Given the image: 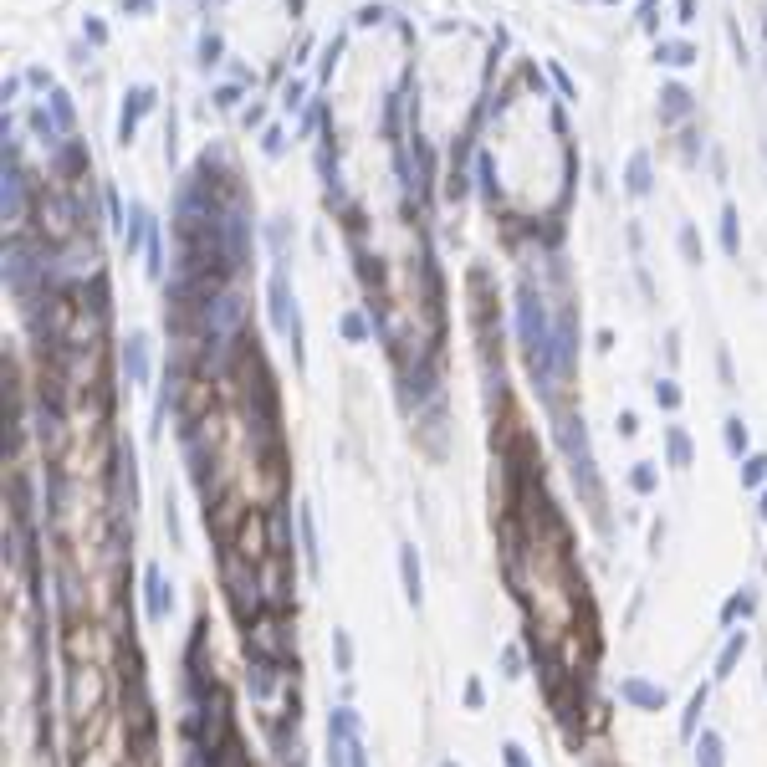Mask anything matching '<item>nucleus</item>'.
Masks as SVG:
<instances>
[{
	"mask_svg": "<svg viewBox=\"0 0 767 767\" xmlns=\"http://www.w3.org/2000/svg\"><path fill=\"white\" fill-rule=\"evenodd\" d=\"M558 445H563V461H568V476L578 486V502L589 507V517L599 527H609V502H604V476L594 466V445H589V425H583V415L563 410L558 415Z\"/></svg>",
	"mask_w": 767,
	"mask_h": 767,
	"instance_id": "1",
	"label": "nucleus"
},
{
	"mask_svg": "<svg viewBox=\"0 0 767 767\" xmlns=\"http://www.w3.org/2000/svg\"><path fill=\"white\" fill-rule=\"evenodd\" d=\"M241 645H246V660H282V665H297V614H272V609H261L251 624H241Z\"/></svg>",
	"mask_w": 767,
	"mask_h": 767,
	"instance_id": "2",
	"label": "nucleus"
},
{
	"mask_svg": "<svg viewBox=\"0 0 767 767\" xmlns=\"http://www.w3.org/2000/svg\"><path fill=\"white\" fill-rule=\"evenodd\" d=\"M215 568H220V589H225V604H231V614L241 624H251L266 604H261V578H256V563L241 558L231 543L215 548Z\"/></svg>",
	"mask_w": 767,
	"mask_h": 767,
	"instance_id": "3",
	"label": "nucleus"
},
{
	"mask_svg": "<svg viewBox=\"0 0 767 767\" xmlns=\"http://www.w3.org/2000/svg\"><path fill=\"white\" fill-rule=\"evenodd\" d=\"M103 701H108V681H103V665L98 660H67V716L77 727L103 716Z\"/></svg>",
	"mask_w": 767,
	"mask_h": 767,
	"instance_id": "4",
	"label": "nucleus"
},
{
	"mask_svg": "<svg viewBox=\"0 0 767 767\" xmlns=\"http://www.w3.org/2000/svg\"><path fill=\"white\" fill-rule=\"evenodd\" d=\"M256 578H261V604L272 614H297V558L287 553H266L256 563Z\"/></svg>",
	"mask_w": 767,
	"mask_h": 767,
	"instance_id": "5",
	"label": "nucleus"
},
{
	"mask_svg": "<svg viewBox=\"0 0 767 767\" xmlns=\"http://www.w3.org/2000/svg\"><path fill=\"white\" fill-rule=\"evenodd\" d=\"M614 696L629 706V711H665L670 706V691L660 681H650V675H619Z\"/></svg>",
	"mask_w": 767,
	"mask_h": 767,
	"instance_id": "6",
	"label": "nucleus"
},
{
	"mask_svg": "<svg viewBox=\"0 0 767 767\" xmlns=\"http://www.w3.org/2000/svg\"><path fill=\"white\" fill-rule=\"evenodd\" d=\"M144 614H149V624H164L174 614V583L164 578L159 563L144 568Z\"/></svg>",
	"mask_w": 767,
	"mask_h": 767,
	"instance_id": "7",
	"label": "nucleus"
},
{
	"mask_svg": "<svg viewBox=\"0 0 767 767\" xmlns=\"http://www.w3.org/2000/svg\"><path fill=\"white\" fill-rule=\"evenodd\" d=\"M399 589L410 609H425V568H420V548L399 543Z\"/></svg>",
	"mask_w": 767,
	"mask_h": 767,
	"instance_id": "8",
	"label": "nucleus"
},
{
	"mask_svg": "<svg viewBox=\"0 0 767 767\" xmlns=\"http://www.w3.org/2000/svg\"><path fill=\"white\" fill-rule=\"evenodd\" d=\"M297 553H302V568L307 578L323 573V548H318V517H312L307 502H297Z\"/></svg>",
	"mask_w": 767,
	"mask_h": 767,
	"instance_id": "9",
	"label": "nucleus"
},
{
	"mask_svg": "<svg viewBox=\"0 0 767 767\" xmlns=\"http://www.w3.org/2000/svg\"><path fill=\"white\" fill-rule=\"evenodd\" d=\"M231 548L241 553V558H251V563H261L266 553H272V537H266V512L256 507L241 527H236V537H231Z\"/></svg>",
	"mask_w": 767,
	"mask_h": 767,
	"instance_id": "10",
	"label": "nucleus"
},
{
	"mask_svg": "<svg viewBox=\"0 0 767 767\" xmlns=\"http://www.w3.org/2000/svg\"><path fill=\"white\" fill-rule=\"evenodd\" d=\"M752 614H757V589H752V583H742V589L727 594V604H721L716 624L732 635V629H747V624H752Z\"/></svg>",
	"mask_w": 767,
	"mask_h": 767,
	"instance_id": "11",
	"label": "nucleus"
},
{
	"mask_svg": "<svg viewBox=\"0 0 767 767\" xmlns=\"http://www.w3.org/2000/svg\"><path fill=\"white\" fill-rule=\"evenodd\" d=\"M747 650H752V635H747V629H732V635H727V645H721V655H716V665H711V686L732 681V675H737V665L747 660Z\"/></svg>",
	"mask_w": 767,
	"mask_h": 767,
	"instance_id": "12",
	"label": "nucleus"
},
{
	"mask_svg": "<svg viewBox=\"0 0 767 767\" xmlns=\"http://www.w3.org/2000/svg\"><path fill=\"white\" fill-rule=\"evenodd\" d=\"M665 466L670 471H691L696 466V440L686 425H665Z\"/></svg>",
	"mask_w": 767,
	"mask_h": 767,
	"instance_id": "13",
	"label": "nucleus"
},
{
	"mask_svg": "<svg viewBox=\"0 0 767 767\" xmlns=\"http://www.w3.org/2000/svg\"><path fill=\"white\" fill-rule=\"evenodd\" d=\"M691 752H696V767H727V737H721L716 727H701Z\"/></svg>",
	"mask_w": 767,
	"mask_h": 767,
	"instance_id": "14",
	"label": "nucleus"
},
{
	"mask_svg": "<svg viewBox=\"0 0 767 767\" xmlns=\"http://www.w3.org/2000/svg\"><path fill=\"white\" fill-rule=\"evenodd\" d=\"M721 445H727L732 461H747V456H752V430H747L742 415H727V420H721Z\"/></svg>",
	"mask_w": 767,
	"mask_h": 767,
	"instance_id": "15",
	"label": "nucleus"
},
{
	"mask_svg": "<svg viewBox=\"0 0 767 767\" xmlns=\"http://www.w3.org/2000/svg\"><path fill=\"white\" fill-rule=\"evenodd\" d=\"M706 706H711V681H701V686L691 691L686 711H681V742H696V732H701V716H706Z\"/></svg>",
	"mask_w": 767,
	"mask_h": 767,
	"instance_id": "16",
	"label": "nucleus"
},
{
	"mask_svg": "<svg viewBox=\"0 0 767 767\" xmlns=\"http://www.w3.org/2000/svg\"><path fill=\"white\" fill-rule=\"evenodd\" d=\"M123 374H128V384H149V338H139V333L128 338V348H123Z\"/></svg>",
	"mask_w": 767,
	"mask_h": 767,
	"instance_id": "17",
	"label": "nucleus"
},
{
	"mask_svg": "<svg viewBox=\"0 0 767 767\" xmlns=\"http://www.w3.org/2000/svg\"><path fill=\"white\" fill-rule=\"evenodd\" d=\"M624 481H629V491H635V496H655L660 491V466L655 461H635Z\"/></svg>",
	"mask_w": 767,
	"mask_h": 767,
	"instance_id": "18",
	"label": "nucleus"
},
{
	"mask_svg": "<svg viewBox=\"0 0 767 767\" xmlns=\"http://www.w3.org/2000/svg\"><path fill=\"white\" fill-rule=\"evenodd\" d=\"M737 476H742V491H762L767 486V450H752V456L737 466Z\"/></svg>",
	"mask_w": 767,
	"mask_h": 767,
	"instance_id": "19",
	"label": "nucleus"
},
{
	"mask_svg": "<svg viewBox=\"0 0 767 767\" xmlns=\"http://www.w3.org/2000/svg\"><path fill=\"white\" fill-rule=\"evenodd\" d=\"M686 113H691V93H686V87H665V113L660 118L665 123H681Z\"/></svg>",
	"mask_w": 767,
	"mask_h": 767,
	"instance_id": "20",
	"label": "nucleus"
},
{
	"mask_svg": "<svg viewBox=\"0 0 767 767\" xmlns=\"http://www.w3.org/2000/svg\"><path fill=\"white\" fill-rule=\"evenodd\" d=\"M333 665H338V675H353V635L348 629H333Z\"/></svg>",
	"mask_w": 767,
	"mask_h": 767,
	"instance_id": "21",
	"label": "nucleus"
},
{
	"mask_svg": "<svg viewBox=\"0 0 767 767\" xmlns=\"http://www.w3.org/2000/svg\"><path fill=\"white\" fill-rule=\"evenodd\" d=\"M629 195H650V154L629 159Z\"/></svg>",
	"mask_w": 767,
	"mask_h": 767,
	"instance_id": "22",
	"label": "nucleus"
},
{
	"mask_svg": "<svg viewBox=\"0 0 767 767\" xmlns=\"http://www.w3.org/2000/svg\"><path fill=\"white\" fill-rule=\"evenodd\" d=\"M721 251H727V256H737V251H742V236H737V210H732V205L721 210Z\"/></svg>",
	"mask_w": 767,
	"mask_h": 767,
	"instance_id": "23",
	"label": "nucleus"
},
{
	"mask_svg": "<svg viewBox=\"0 0 767 767\" xmlns=\"http://www.w3.org/2000/svg\"><path fill=\"white\" fill-rule=\"evenodd\" d=\"M681 399H686V394H681V384H675V379H660V384H655V404H660L665 415L681 410Z\"/></svg>",
	"mask_w": 767,
	"mask_h": 767,
	"instance_id": "24",
	"label": "nucleus"
},
{
	"mask_svg": "<svg viewBox=\"0 0 767 767\" xmlns=\"http://www.w3.org/2000/svg\"><path fill=\"white\" fill-rule=\"evenodd\" d=\"M522 665H527V645H507L502 650V675H507V681H522V675H527Z\"/></svg>",
	"mask_w": 767,
	"mask_h": 767,
	"instance_id": "25",
	"label": "nucleus"
},
{
	"mask_svg": "<svg viewBox=\"0 0 767 767\" xmlns=\"http://www.w3.org/2000/svg\"><path fill=\"white\" fill-rule=\"evenodd\" d=\"M343 338L348 343H364L369 338V318H364V312H348V318H343Z\"/></svg>",
	"mask_w": 767,
	"mask_h": 767,
	"instance_id": "26",
	"label": "nucleus"
},
{
	"mask_svg": "<svg viewBox=\"0 0 767 767\" xmlns=\"http://www.w3.org/2000/svg\"><path fill=\"white\" fill-rule=\"evenodd\" d=\"M502 762H507V767H537V762L527 757V747H522V742H502Z\"/></svg>",
	"mask_w": 767,
	"mask_h": 767,
	"instance_id": "27",
	"label": "nucleus"
},
{
	"mask_svg": "<svg viewBox=\"0 0 767 767\" xmlns=\"http://www.w3.org/2000/svg\"><path fill=\"white\" fill-rule=\"evenodd\" d=\"M660 57H665V62H675V67H686V62H691L696 52L686 47V41H670V47H660Z\"/></svg>",
	"mask_w": 767,
	"mask_h": 767,
	"instance_id": "28",
	"label": "nucleus"
},
{
	"mask_svg": "<svg viewBox=\"0 0 767 767\" xmlns=\"http://www.w3.org/2000/svg\"><path fill=\"white\" fill-rule=\"evenodd\" d=\"M348 767H369V747H364V732L348 737Z\"/></svg>",
	"mask_w": 767,
	"mask_h": 767,
	"instance_id": "29",
	"label": "nucleus"
},
{
	"mask_svg": "<svg viewBox=\"0 0 767 767\" xmlns=\"http://www.w3.org/2000/svg\"><path fill=\"white\" fill-rule=\"evenodd\" d=\"M461 701H466L471 711H481V706H486V686H481V681H466V691H461Z\"/></svg>",
	"mask_w": 767,
	"mask_h": 767,
	"instance_id": "30",
	"label": "nucleus"
},
{
	"mask_svg": "<svg viewBox=\"0 0 767 767\" xmlns=\"http://www.w3.org/2000/svg\"><path fill=\"white\" fill-rule=\"evenodd\" d=\"M716 369H721V384H727V389H737V374H732V353H727V348L716 353Z\"/></svg>",
	"mask_w": 767,
	"mask_h": 767,
	"instance_id": "31",
	"label": "nucleus"
},
{
	"mask_svg": "<svg viewBox=\"0 0 767 767\" xmlns=\"http://www.w3.org/2000/svg\"><path fill=\"white\" fill-rule=\"evenodd\" d=\"M52 113H57L62 128H72V103H67V93H52Z\"/></svg>",
	"mask_w": 767,
	"mask_h": 767,
	"instance_id": "32",
	"label": "nucleus"
},
{
	"mask_svg": "<svg viewBox=\"0 0 767 767\" xmlns=\"http://www.w3.org/2000/svg\"><path fill=\"white\" fill-rule=\"evenodd\" d=\"M619 435H624V440H635V435H640V415H635V410H624V415H619Z\"/></svg>",
	"mask_w": 767,
	"mask_h": 767,
	"instance_id": "33",
	"label": "nucleus"
},
{
	"mask_svg": "<svg viewBox=\"0 0 767 767\" xmlns=\"http://www.w3.org/2000/svg\"><path fill=\"white\" fill-rule=\"evenodd\" d=\"M681 251H686V261H701V241H696V231H691V225L681 231Z\"/></svg>",
	"mask_w": 767,
	"mask_h": 767,
	"instance_id": "34",
	"label": "nucleus"
},
{
	"mask_svg": "<svg viewBox=\"0 0 767 767\" xmlns=\"http://www.w3.org/2000/svg\"><path fill=\"white\" fill-rule=\"evenodd\" d=\"M200 62H205V67L220 62V36H205V41H200Z\"/></svg>",
	"mask_w": 767,
	"mask_h": 767,
	"instance_id": "35",
	"label": "nucleus"
},
{
	"mask_svg": "<svg viewBox=\"0 0 767 767\" xmlns=\"http://www.w3.org/2000/svg\"><path fill=\"white\" fill-rule=\"evenodd\" d=\"M282 103H287V108H297V103H302V82H292V87H287V93H282Z\"/></svg>",
	"mask_w": 767,
	"mask_h": 767,
	"instance_id": "36",
	"label": "nucleus"
},
{
	"mask_svg": "<svg viewBox=\"0 0 767 767\" xmlns=\"http://www.w3.org/2000/svg\"><path fill=\"white\" fill-rule=\"evenodd\" d=\"M128 11H154V0H128Z\"/></svg>",
	"mask_w": 767,
	"mask_h": 767,
	"instance_id": "37",
	"label": "nucleus"
},
{
	"mask_svg": "<svg viewBox=\"0 0 767 767\" xmlns=\"http://www.w3.org/2000/svg\"><path fill=\"white\" fill-rule=\"evenodd\" d=\"M440 767H461V762H456V757H445V762H440Z\"/></svg>",
	"mask_w": 767,
	"mask_h": 767,
	"instance_id": "38",
	"label": "nucleus"
}]
</instances>
